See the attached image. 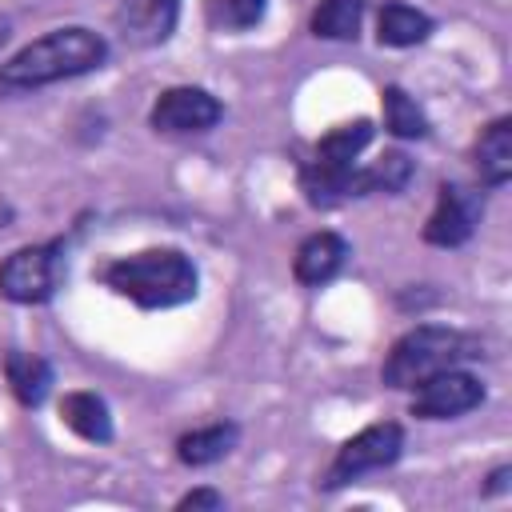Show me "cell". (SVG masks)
Instances as JSON below:
<instances>
[{
  "label": "cell",
  "instance_id": "cell-1",
  "mask_svg": "<svg viewBox=\"0 0 512 512\" xmlns=\"http://www.w3.org/2000/svg\"><path fill=\"white\" fill-rule=\"evenodd\" d=\"M104 60H108V40L100 32L84 24L52 28L0 64V96H24L72 76H88L104 68Z\"/></svg>",
  "mask_w": 512,
  "mask_h": 512
},
{
  "label": "cell",
  "instance_id": "cell-2",
  "mask_svg": "<svg viewBox=\"0 0 512 512\" xmlns=\"http://www.w3.org/2000/svg\"><path fill=\"white\" fill-rule=\"evenodd\" d=\"M96 276L104 288H112L116 296H124L148 312L188 304L200 292V272H196L192 256L180 248H144L132 256H116Z\"/></svg>",
  "mask_w": 512,
  "mask_h": 512
},
{
  "label": "cell",
  "instance_id": "cell-3",
  "mask_svg": "<svg viewBox=\"0 0 512 512\" xmlns=\"http://www.w3.org/2000/svg\"><path fill=\"white\" fill-rule=\"evenodd\" d=\"M476 356H480L476 336L448 328V324H416L388 348V356L380 364V380L396 392H408V388L424 384L428 376H436L444 368H460Z\"/></svg>",
  "mask_w": 512,
  "mask_h": 512
},
{
  "label": "cell",
  "instance_id": "cell-4",
  "mask_svg": "<svg viewBox=\"0 0 512 512\" xmlns=\"http://www.w3.org/2000/svg\"><path fill=\"white\" fill-rule=\"evenodd\" d=\"M372 140V120H352L320 136L316 156L300 168V192L312 208H336L356 196V156Z\"/></svg>",
  "mask_w": 512,
  "mask_h": 512
},
{
  "label": "cell",
  "instance_id": "cell-5",
  "mask_svg": "<svg viewBox=\"0 0 512 512\" xmlns=\"http://www.w3.org/2000/svg\"><path fill=\"white\" fill-rule=\"evenodd\" d=\"M64 276V240L24 244L0 260V296L12 304H44Z\"/></svg>",
  "mask_w": 512,
  "mask_h": 512
},
{
  "label": "cell",
  "instance_id": "cell-6",
  "mask_svg": "<svg viewBox=\"0 0 512 512\" xmlns=\"http://www.w3.org/2000/svg\"><path fill=\"white\" fill-rule=\"evenodd\" d=\"M400 452H404V428L396 420L368 424V428H360L356 436H348L336 448V456H332L320 488H344V484H352V480H360L368 472H380V468L396 464Z\"/></svg>",
  "mask_w": 512,
  "mask_h": 512
},
{
  "label": "cell",
  "instance_id": "cell-7",
  "mask_svg": "<svg viewBox=\"0 0 512 512\" xmlns=\"http://www.w3.org/2000/svg\"><path fill=\"white\" fill-rule=\"evenodd\" d=\"M224 116V104L208 92V88H196V84H176V88H164L156 100H152V112H148V124L164 136H192V132H208L216 128Z\"/></svg>",
  "mask_w": 512,
  "mask_h": 512
},
{
  "label": "cell",
  "instance_id": "cell-8",
  "mask_svg": "<svg viewBox=\"0 0 512 512\" xmlns=\"http://www.w3.org/2000/svg\"><path fill=\"white\" fill-rule=\"evenodd\" d=\"M484 216V192L464 188V184H440L436 188V208L424 224V240L436 248H460L472 240L476 224Z\"/></svg>",
  "mask_w": 512,
  "mask_h": 512
},
{
  "label": "cell",
  "instance_id": "cell-9",
  "mask_svg": "<svg viewBox=\"0 0 512 512\" xmlns=\"http://www.w3.org/2000/svg\"><path fill=\"white\" fill-rule=\"evenodd\" d=\"M412 416L420 420H452L484 404V384L464 368H444L412 388Z\"/></svg>",
  "mask_w": 512,
  "mask_h": 512
},
{
  "label": "cell",
  "instance_id": "cell-10",
  "mask_svg": "<svg viewBox=\"0 0 512 512\" xmlns=\"http://www.w3.org/2000/svg\"><path fill=\"white\" fill-rule=\"evenodd\" d=\"M180 20V0H120L112 12L116 32L132 48H156L176 32Z\"/></svg>",
  "mask_w": 512,
  "mask_h": 512
},
{
  "label": "cell",
  "instance_id": "cell-11",
  "mask_svg": "<svg viewBox=\"0 0 512 512\" xmlns=\"http://www.w3.org/2000/svg\"><path fill=\"white\" fill-rule=\"evenodd\" d=\"M344 264H348V240L332 228H320V232L300 240V248L292 256V276L304 288H320V284L336 280Z\"/></svg>",
  "mask_w": 512,
  "mask_h": 512
},
{
  "label": "cell",
  "instance_id": "cell-12",
  "mask_svg": "<svg viewBox=\"0 0 512 512\" xmlns=\"http://www.w3.org/2000/svg\"><path fill=\"white\" fill-rule=\"evenodd\" d=\"M60 420L64 428H72L80 440L88 444H108L112 440V412L104 404V396L88 392V388H76V392H64L60 400Z\"/></svg>",
  "mask_w": 512,
  "mask_h": 512
},
{
  "label": "cell",
  "instance_id": "cell-13",
  "mask_svg": "<svg viewBox=\"0 0 512 512\" xmlns=\"http://www.w3.org/2000/svg\"><path fill=\"white\" fill-rule=\"evenodd\" d=\"M240 440V424L232 420H216V424H204V428H192L176 440V460L188 464V468H208L216 460H224Z\"/></svg>",
  "mask_w": 512,
  "mask_h": 512
},
{
  "label": "cell",
  "instance_id": "cell-14",
  "mask_svg": "<svg viewBox=\"0 0 512 512\" xmlns=\"http://www.w3.org/2000/svg\"><path fill=\"white\" fill-rule=\"evenodd\" d=\"M476 172L488 188H504L512 176V120L496 116L480 136H476Z\"/></svg>",
  "mask_w": 512,
  "mask_h": 512
},
{
  "label": "cell",
  "instance_id": "cell-15",
  "mask_svg": "<svg viewBox=\"0 0 512 512\" xmlns=\"http://www.w3.org/2000/svg\"><path fill=\"white\" fill-rule=\"evenodd\" d=\"M432 16L404 4V0H388L376 16V40L388 44V48H412V44H424L432 36Z\"/></svg>",
  "mask_w": 512,
  "mask_h": 512
},
{
  "label": "cell",
  "instance_id": "cell-16",
  "mask_svg": "<svg viewBox=\"0 0 512 512\" xmlns=\"http://www.w3.org/2000/svg\"><path fill=\"white\" fill-rule=\"evenodd\" d=\"M4 380L24 408H36V404H44V396L52 388V364L36 352H8L4 356Z\"/></svg>",
  "mask_w": 512,
  "mask_h": 512
},
{
  "label": "cell",
  "instance_id": "cell-17",
  "mask_svg": "<svg viewBox=\"0 0 512 512\" xmlns=\"http://www.w3.org/2000/svg\"><path fill=\"white\" fill-rule=\"evenodd\" d=\"M380 108H384V128H388L396 140H420V136H428V116H424V108H420L400 84H384Z\"/></svg>",
  "mask_w": 512,
  "mask_h": 512
},
{
  "label": "cell",
  "instance_id": "cell-18",
  "mask_svg": "<svg viewBox=\"0 0 512 512\" xmlns=\"http://www.w3.org/2000/svg\"><path fill=\"white\" fill-rule=\"evenodd\" d=\"M412 180V160L404 152H384L380 160H372L368 168H356V196L368 192H404Z\"/></svg>",
  "mask_w": 512,
  "mask_h": 512
},
{
  "label": "cell",
  "instance_id": "cell-19",
  "mask_svg": "<svg viewBox=\"0 0 512 512\" xmlns=\"http://www.w3.org/2000/svg\"><path fill=\"white\" fill-rule=\"evenodd\" d=\"M364 20V0H320L312 12V36L320 40H356Z\"/></svg>",
  "mask_w": 512,
  "mask_h": 512
},
{
  "label": "cell",
  "instance_id": "cell-20",
  "mask_svg": "<svg viewBox=\"0 0 512 512\" xmlns=\"http://www.w3.org/2000/svg\"><path fill=\"white\" fill-rule=\"evenodd\" d=\"M268 0H208V24L220 32H248L264 20Z\"/></svg>",
  "mask_w": 512,
  "mask_h": 512
},
{
  "label": "cell",
  "instance_id": "cell-21",
  "mask_svg": "<svg viewBox=\"0 0 512 512\" xmlns=\"http://www.w3.org/2000/svg\"><path fill=\"white\" fill-rule=\"evenodd\" d=\"M176 508L180 512H196V508H208V512H216V508H224V496L216 492V488H192V492H184L180 500H176Z\"/></svg>",
  "mask_w": 512,
  "mask_h": 512
},
{
  "label": "cell",
  "instance_id": "cell-22",
  "mask_svg": "<svg viewBox=\"0 0 512 512\" xmlns=\"http://www.w3.org/2000/svg\"><path fill=\"white\" fill-rule=\"evenodd\" d=\"M508 476H512V468H508V464H500V468L488 476V488H484V492H504V488H508Z\"/></svg>",
  "mask_w": 512,
  "mask_h": 512
},
{
  "label": "cell",
  "instance_id": "cell-23",
  "mask_svg": "<svg viewBox=\"0 0 512 512\" xmlns=\"http://www.w3.org/2000/svg\"><path fill=\"white\" fill-rule=\"evenodd\" d=\"M8 224H12V204L0 196V228H8Z\"/></svg>",
  "mask_w": 512,
  "mask_h": 512
},
{
  "label": "cell",
  "instance_id": "cell-24",
  "mask_svg": "<svg viewBox=\"0 0 512 512\" xmlns=\"http://www.w3.org/2000/svg\"><path fill=\"white\" fill-rule=\"evenodd\" d=\"M8 32H12V24H8V16H0V44L8 40Z\"/></svg>",
  "mask_w": 512,
  "mask_h": 512
}]
</instances>
